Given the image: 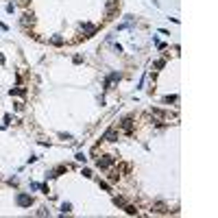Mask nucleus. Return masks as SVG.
I'll use <instances>...</instances> for the list:
<instances>
[{
    "label": "nucleus",
    "instance_id": "nucleus-9",
    "mask_svg": "<svg viewBox=\"0 0 218 218\" xmlns=\"http://www.w3.org/2000/svg\"><path fill=\"white\" fill-rule=\"evenodd\" d=\"M81 29H83V31H85V33H87V35H85V37H92V35H94V33H96V29H94V26H92V24H81Z\"/></svg>",
    "mask_w": 218,
    "mask_h": 218
},
{
    "label": "nucleus",
    "instance_id": "nucleus-12",
    "mask_svg": "<svg viewBox=\"0 0 218 218\" xmlns=\"http://www.w3.org/2000/svg\"><path fill=\"white\" fill-rule=\"evenodd\" d=\"M131 122H133V120H129V118H127V120H125V125H122V129H125V131H131V129H133V125H131Z\"/></svg>",
    "mask_w": 218,
    "mask_h": 218
},
{
    "label": "nucleus",
    "instance_id": "nucleus-20",
    "mask_svg": "<svg viewBox=\"0 0 218 218\" xmlns=\"http://www.w3.org/2000/svg\"><path fill=\"white\" fill-rule=\"evenodd\" d=\"M24 2H26V0H24Z\"/></svg>",
    "mask_w": 218,
    "mask_h": 218
},
{
    "label": "nucleus",
    "instance_id": "nucleus-3",
    "mask_svg": "<svg viewBox=\"0 0 218 218\" xmlns=\"http://www.w3.org/2000/svg\"><path fill=\"white\" fill-rule=\"evenodd\" d=\"M65 170H68V166H57L55 170H50L46 177H48V179H55V177H59V175H61V172H65Z\"/></svg>",
    "mask_w": 218,
    "mask_h": 218
},
{
    "label": "nucleus",
    "instance_id": "nucleus-4",
    "mask_svg": "<svg viewBox=\"0 0 218 218\" xmlns=\"http://www.w3.org/2000/svg\"><path fill=\"white\" fill-rule=\"evenodd\" d=\"M103 140H107V142H116V140H118V131H116V129H109V131H105Z\"/></svg>",
    "mask_w": 218,
    "mask_h": 218
},
{
    "label": "nucleus",
    "instance_id": "nucleus-13",
    "mask_svg": "<svg viewBox=\"0 0 218 218\" xmlns=\"http://www.w3.org/2000/svg\"><path fill=\"white\" fill-rule=\"evenodd\" d=\"M74 159H77V161H83V164L87 161V157H85V153H77V155H74Z\"/></svg>",
    "mask_w": 218,
    "mask_h": 218
},
{
    "label": "nucleus",
    "instance_id": "nucleus-2",
    "mask_svg": "<svg viewBox=\"0 0 218 218\" xmlns=\"http://www.w3.org/2000/svg\"><path fill=\"white\" fill-rule=\"evenodd\" d=\"M113 161H116V157H113V155H105V157H101V159H98V168H103V170H105V168L113 166Z\"/></svg>",
    "mask_w": 218,
    "mask_h": 218
},
{
    "label": "nucleus",
    "instance_id": "nucleus-18",
    "mask_svg": "<svg viewBox=\"0 0 218 218\" xmlns=\"http://www.w3.org/2000/svg\"><path fill=\"white\" fill-rule=\"evenodd\" d=\"M113 205H125V199H120V196H113Z\"/></svg>",
    "mask_w": 218,
    "mask_h": 218
},
{
    "label": "nucleus",
    "instance_id": "nucleus-7",
    "mask_svg": "<svg viewBox=\"0 0 218 218\" xmlns=\"http://www.w3.org/2000/svg\"><path fill=\"white\" fill-rule=\"evenodd\" d=\"M113 81H120V74H118V72H113V74L107 77V81H105V89H109V85H111Z\"/></svg>",
    "mask_w": 218,
    "mask_h": 218
},
{
    "label": "nucleus",
    "instance_id": "nucleus-14",
    "mask_svg": "<svg viewBox=\"0 0 218 218\" xmlns=\"http://www.w3.org/2000/svg\"><path fill=\"white\" fill-rule=\"evenodd\" d=\"M177 101V96L175 94H170V96H164V103H175Z\"/></svg>",
    "mask_w": 218,
    "mask_h": 218
},
{
    "label": "nucleus",
    "instance_id": "nucleus-10",
    "mask_svg": "<svg viewBox=\"0 0 218 218\" xmlns=\"http://www.w3.org/2000/svg\"><path fill=\"white\" fill-rule=\"evenodd\" d=\"M50 44H53V46H63V37L55 35V37H50Z\"/></svg>",
    "mask_w": 218,
    "mask_h": 218
},
{
    "label": "nucleus",
    "instance_id": "nucleus-1",
    "mask_svg": "<svg viewBox=\"0 0 218 218\" xmlns=\"http://www.w3.org/2000/svg\"><path fill=\"white\" fill-rule=\"evenodd\" d=\"M15 203H18L20 207H31V205H33V196H31V194H22V192H20V194L15 196Z\"/></svg>",
    "mask_w": 218,
    "mask_h": 218
},
{
    "label": "nucleus",
    "instance_id": "nucleus-17",
    "mask_svg": "<svg viewBox=\"0 0 218 218\" xmlns=\"http://www.w3.org/2000/svg\"><path fill=\"white\" fill-rule=\"evenodd\" d=\"M125 209H127V214H131V216H133V214H137V209H135V207H133V205H127V207H125Z\"/></svg>",
    "mask_w": 218,
    "mask_h": 218
},
{
    "label": "nucleus",
    "instance_id": "nucleus-19",
    "mask_svg": "<svg viewBox=\"0 0 218 218\" xmlns=\"http://www.w3.org/2000/svg\"><path fill=\"white\" fill-rule=\"evenodd\" d=\"M81 175H83V177H87V179H89V177H92V170H89V168H85V170H83V172H81Z\"/></svg>",
    "mask_w": 218,
    "mask_h": 218
},
{
    "label": "nucleus",
    "instance_id": "nucleus-16",
    "mask_svg": "<svg viewBox=\"0 0 218 218\" xmlns=\"http://www.w3.org/2000/svg\"><path fill=\"white\" fill-rule=\"evenodd\" d=\"M164 65H166V61H164V59H159V61H155V65H153V68H155V70H159V68H164Z\"/></svg>",
    "mask_w": 218,
    "mask_h": 218
},
{
    "label": "nucleus",
    "instance_id": "nucleus-11",
    "mask_svg": "<svg viewBox=\"0 0 218 218\" xmlns=\"http://www.w3.org/2000/svg\"><path fill=\"white\" fill-rule=\"evenodd\" d=\"M9 94H11V96H13V94H18V96H24V94H26V89H24V87H15V89H11Z\"/></svg>",
    "mask_w": 218,
    "mask_h": 218
},
{
    "label": "nucleus",
    "instance_id": "nucleus-15",
    "mask_svg": "<svg viewBox=\"0 0 218 218\" xmlns=\"http://www.w3.org/2000/svg\"><path fill=\"white\" fill-rule=\"evenodd\" d=\"M61 212H63V214L72 212V205H70V203H63V205H61Z\"/></svg>",
    "mask_w": 218,
    "mask_h": 218
},
{
    "label": "nucleus",
    "instance_id": "nucleus-6",
    "mask_svg": "<svg viewBox=\"0 0 218 218\" xmlns=\"http://www.w3.org/2000/svg\"><path fill=\"white\" fill-rule=\"evenodd\" d=\"M153 212H157V214H166V212H168V207H166V203L157 201V203L153 205Z\"/></svg>",
    "mask_w": 218,
    "mask_h": 218
},
{
    "label": "nucleus",
    "instance_id": "nucleus-5",
    "mask_svg": "<svg viewBox=\"0 0 218 218\" xmlns=\"http://www.w3.org/2000/svg\"><path fill=\"white\" fill-rule=\"evenodd\" d=\"M116 7H118V0H109V2H107V9H105V13H107V18H111V15H113V11H116Z\"/></svg>",
    "mask_w": 218,
    "mask_h": 218
},
{
    "label": "nucleus",
    "instance_id": "nucleus-8",
    "mask_svg": "<svg viewBox=\"0 0 218 218\" xmlns=\"http://www.w3.org/2000/svg\"><path fill=\"white\" fill-rule=\"evenodd\" d=\"M33 22H35L33 13H24V18H22V26H29V24H33Z\"/></svg>",
    "mask_w": 218,
    "mask_h": 218
}]
</instances>
